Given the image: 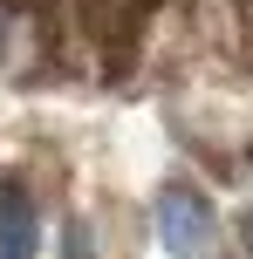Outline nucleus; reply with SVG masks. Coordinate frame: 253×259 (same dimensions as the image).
<instances>
[{"instance_id": "nucleus-1", "label": "nucleus", "mask_w": 253, "mask_h": 259, "mask_svg": "<svg viewBox=\"0 0 253 259\" xmlns=\"http://www.w3.org/2000/svg\"><path fill=\"white\" fill-rule=\"evenodd\" d=\"M158 239L171 259H205L212 252V205L199 191H185V184H171L158 198Z\"/></svg>"}, {"instance_id": "nucleus-2", "label": "nucleus", "mask_w": 253, "mask_h": 259, "mask_svg": "<svg viewBox=\"0 0 253 259\" xmlns=\"http://www.w3.org/2000/svg\"><path fill=\"white\" fill-rule=\"evenodd\" d=\"M41 252V211L21 184H0V259H34Z\"/></svg>"}]
</instances>
